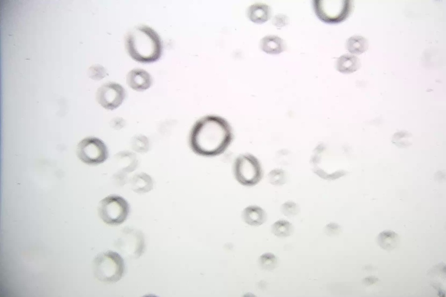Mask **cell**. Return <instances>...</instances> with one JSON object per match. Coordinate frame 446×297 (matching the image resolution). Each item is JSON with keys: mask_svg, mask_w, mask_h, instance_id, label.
Segmentation results:
<instances>
[{"mask_svg": "<svg viewBox=\"0 0 446 297\" xmlns=\"http://www.w3.org/2000/svg\"><path fill=\"white\" fill-rule=\"evenodd\" d=\"M231 128L224 118L207 115L193 125L189 136V145L196 154L214 156L223 152L232 140Z\"/></svg>", "mask_w": 446, "mask_h": 297, "instance_id": "6da1fadb", "label": "cell"}, {"mask_svg": "<svg viewBox=\"0 0 446 297\" xmlns=\"http://www.w3.org/2000/svg\"><path fill=\"white\" fill-rule=\"evenodd\" d=\"M125 48L135 61L151 63L157 61L162 52V44L158 34L145 25L133 28L125 38Z\"/></svg>", "mask_w": 446, "mask_h": 297, "instance_id": "7a4b0ae2", "label": "cell"}, {"mask_svg": "<svg viewBox=\"0 0 446 297\" xmlns=\"http://www.w3.org/2000/svg\"><path fill=\"white\" fill-rule=\"evenodd\" d=\"M92 268L95 277L99 281L107 284L115 283L123 277L125 263L118 253L108 250L95 256Z\"/></svg>", "mask_w": 446, "mask_h": 297, "instance_id": "3957f363", "label": "cell"}, {"mask_svg": "<svg viewBox=\"0 0 446 297\" xmlns=\"http://www.w3.org/2000/svg\"><path fill=\"white\" fill-rule=\"evenodd\" d=\"M97 210L99 217L105 223L115 226L121 224L126 220L130 206L123 197L111 195L99 202Z\"/></svg>", "mask_w": 446, "mask_h": 297, "instance_id": "277c9868", "label": "cell"}, {"mask_svg": "<svg viewBox=\"0 0 446 297\" xmlns=\"http://www.w3.org/2000/svg\"><path fill=\"white\" fill-rule=\"evenodd\" d=\"M233 173L236 180L241 185H256L262 177V170L258 159L250 153L242 154L235 159Z\"/></svg>", "mask_w": 446, "mask_h": 297, "instance_id": "5b68a950", "label": "cell"}, {"mask_svg": "<svg viewBox=\"0 0 446 297\" xmlns=\"http://www.w3.org/2000/svg\"><path fill=\"white\" fill-rule=\"evenodd\" d=\"M313 8L318 18L327 23H337L345 19L351 10L349 0H315Z\"/></svg>", "mask_w": 446, "mask_h": 297, "instance_id": "8992f818", "label": "cell"}, {"mask_svg": "<svg viewBox=\"0 0 446 297\" xmlns=\"http://www.w3.org/2000/svg\"><path fill=\"white\" fill-rule=\"evenodd\" d=\"M76 154L82 162L90 165H96L104 162L109 157V151L105 144L101 139L88 137L79 142Z\"/></svg>", "mask_w": 446, "mask_h": 297, "instance_id": "52a82bcc", "label": "cell"}, {"mask_svg": "<svg viewBox=\"0 0 446 297\" xmlns=\"http://www.w3.org/2000/svg\"><path fill=\"white\" fill-rule=\"evenodd\" d=\"M125 95V91L120 85L114 82H109L98 88L96 99L104 108L113 110L122 104Z\"/></svg>", "mask_w": 446, "mask_h": 297, "instance_id": "ba28073f", "label": "cell"}, {"mask_svg": "<svg viewBox=\"0 0 446 297\" xmlns=\"http://www.w3.org/2000/svg\"><path fill=\"white\" fill-rule=\"evenodd\" d=\"M120 248L128 255L140 256L143 248V240L139 233L126 232L120 240Z\"/></svg>", "mask_w": 446, "mask_h": 297, "instance_id": "9c48e42d", "label": "cell"}, {"mask_svg": "<svg viewBox=\"0 0 446 297\" xmlns=\"http://www.w3.org/2000/svg\"><path fill=\"white\" fill-rule=\"evenodd\" d=\"M126 82L133 90L142 91L151 86L152 79L150 74L142 69H134L129 72L126 76Z\"/></svg>", "mask_w": 446, "mask_h": 297, "instance_id": "30bf717a", "label": "cell"}, {"mask_svg": "<svg viewBox=\"0 0 446 297\" xmlns=\"http://www.w3.org/2000/svg\"><path fill=\"white\" fill-rule=\"evenodd\" d=\"M242 218L248 225L258 226L266 222L267 214L261 207L256 205H250L243 209Z\"/></svg>", "mask_w": 446, "mask_h": 297, "instance_id": "8fae6325", "label": "cell"}, {"mask_svg": "<svg viewBox=\"0 0 446 297\" xmlns=\"http://www.w3.org/2000/svg\"><path fill=\"white\" fill-rule=\"evenodd\" d=\"M247 15L252 22L262 24L270 19L271 16V9L266 4L256 3L248 8Z\"/></svg>", "mask_w": 446, "mask_h": 297, "instance_id": "7c38bea8", "label": "cell"}, {"mask_svg": "<svg viewBox=\"0 0 446 297\" xmlns=\"http://www.w3.org/2000/svg\"><path fill=\"white\" fill-rule=\"evenodd\" d=\"M261 50L271 54H279L285 50L286 45L284 41L275 35H268L263 38L260 44Z\"/></svg>", "mask_w": 446, "mask_h": 297, "instance_id": "4fadbf2b", "label": "cell"}, {"mask_svg": "<svg viewBox=\"0 0 446 297\" xmlns=\"http://www.w3.org/2000/svg\"><path fill=\"white\" fill-rule=\"evenodd\" d=\"M361 66L359 59L354 55L345 54L340 56L336 62V69L340 73L349 74L355 72Z\"/></svg>", "mask_w": 446, "mask_h": 297, "instance_id": "5bb4252c", "label": "cell"}, {"mask_svg": "<svg viewBox=\"0 0 446 297\" xmlns=\"http://www.w3.org/2000/svg\"><path fill=\"white\" fill-rule=\"evenodd\" d=\"M132 190L135 193L143 194L152 190L154 181L152 177L144 172L135 175L130 180Z\"/></svg>", "mask_w": 446, "mask_h": 297, "instance_id": "9a60e30c", "label": "cell"}, {"mask_svg": "<svg viewBox=\"0 0 446 297\" xmlns=\"http://www.w3.org/2000/svg\"><path fill=\"white\" fill-rule=\"evenodd\" d=\"M114 158L122 172L130 173L138 166V159L135 154L129 151H123L116 153Z\"/></svg>", "mask_w": 446, "mask_h": 297, "instance_id": "2e32d148", "label": "cell"}, {"mask_svg": "<svg viewBox=\"0 0 446 297\" xmlns=\"http://www.w3.org/2000/svg\"><path fill=\"white\" fill-rule=\"evenodd\" d=\"M399 239L397 234L391 231H384L377 237V243L383 249L390 251L397 247Z\"/></svg>", "mask_w": 446, "mask_h": 297, "instance_id": "e0dca14e", "label": "cell"}, {"mask_svg": "<svg viewBox=\"0 0 446 297\" xmlns=\"http://www.w3.org/2000/svg\"><path fill=\"white\" fill-rule=\"evenodd\" d=\"M369 46L367 40L359 35H354L349 38L346 41V47L347 50L354 54H360L366 51Z\"/></svg>", "mask_w": 446, "mask_h": 297, "instance_id": "ac0fdd59", "label": "cell"}, {"mask_svg": "<svg viewBox=\"0 0 446 297\" xmlns=\"http://www.w3.org/2000/svg\"><path fill=\"white\" fill-rule=\"evenodd\" d=\"M294 229L289 222L284 220H279L275 222L271 227L272 233L278 237H287L291 235Z\"/></svg>", "mask_w": 446, "mask_h": 297, "instance_id": "d6986e66", "label": "cell"}, {"mask_svg": "<svg viewBox=\"0 0 446 297\" xmlns=\"http://www.w3.org/2000/svg\"><path fill=\"white\" fill-rule=\"evenodd\" d=\"M258 264L259 267L262 269L266 271H271L277 267L278 259L272 253H265L260 256L258 259Z\"/></svg>", "mask_w": 446, "mask_h": 297, "instance_id": "ffe728a7", "label": "cell"}, {"mask_svg": "<svg viewBox=\"0 0 446 297\" xmlns=\"http://www.w3.org/2000/svg\"><path fill=\"white\" fill-rule=\"evenodd\" d=\"M131 146L135 151L139 153H145L149 150L150 143L147 137L139 135L132 139Z\"/></svg>", "mask_w": 446, "mask_h": 297, "instance_id": "44dd1931", "label": "cell"}, {"mask_svg": "<svg viewBox=\"0 0 446 297\" xmlns=\"http://www.w3.org/2000/svg\"><path fill=\"white\" fill-rule=\"evenodd\" d=\"M268 179L272 185L277 186L282 185L285 182V173L282 169H274L269 173Z\"/></svg>", "mask_w": 446, "mask_h": 297, "instance_id": "7402d4cb", "label": "cell"}, {"mask_svg": "<svg viewBox=\"0 0 446 297\" xmlns=\"http://www.w3.org/2000/svg\"><path fill=\"white\" fill-rule=\"evenodd\" d=\"M282 213L287 217H293L299 212V206L295 202L288 201L283 203L280 207Z\"/></svg>", "mask_w": 446, "mask_h": 297, "instance_id": "603a6c76", "label": "cell"}, {"mask_svg": "<svg viewBox=\"0 0 446 297\" xmlns=\"http://www.w3.org/2000/svg\"><path fill=\"white\" fill-rule=\"evenodd\" d=\"M106 74L107 72L105 69L100 65H95L91 66L89 70V77L94 80H101L105 78Z\"/></svg>", "mask_w": 446, "mask_h": 297, "instance_id": "cb8c5ba5", "label": "cell"}, {"mask_svg": "<svg viewBox=\"0 0 446 297\" xmlns=\"http://www.w3.org/2000/svg\"><path fill=\"white\" fill-rule=\"evenodd\" d=\"M289 23L288 17L284 14L276 15L273 19V24L278 27H282L287 25Z\"/></svg>", "mask_w": 446, "mask_h": 297, "instance_id": "d4e9b609", "label": "cell"}, {"mask_svg": "<svg viewBox=\"0 0 446 297\" xmlns=\"http://www.w3.org/2000/svg\"><path fill=\"white\" fill-rule=\"evenodd\" d=\"M340 231V227L335 223H329L325 227V232L329 236L335 235Z\"/></svg>", "mask_w": 446, "mask_h": 297, "instance_id": "484cf974", "label": "cell"}, {"mask_svg": "<svg viewBox=\"0 0 446 297\" xmlns=\"http://www.w3.org/2000/svg\"><path fill=\"white\" fill-rule=\"evenodd\" d=\"M125 124V121L122 118L117 117L112 119L111 125L115 129H120L124 127Z\"/></svg>", "mask_w": 446, "mask_h": 297, "instance_id": "4316f807", "label": "cell"}]
</instances>
